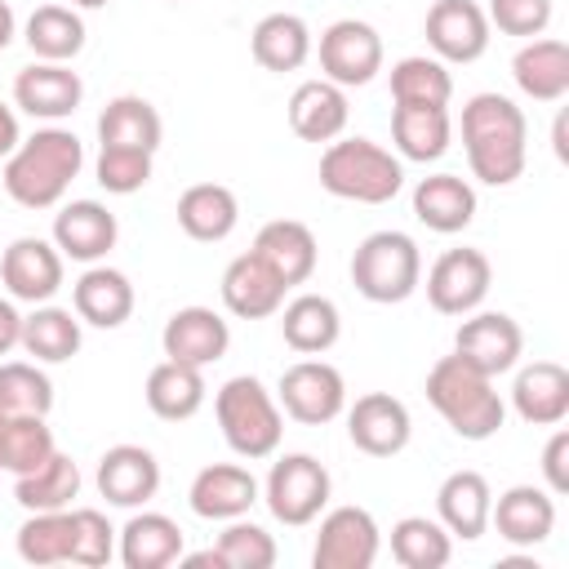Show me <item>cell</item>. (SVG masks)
Wrapping results in <instances>:
<instances>
[{"instance_id":"obj_1","label":"cell","mask_w":569,"mask_h":569,"mask_svg":"<svg viewBox=\"0 0 569 569\" xmlns=\"http://www.w3.org/2000/svg\"><path fill=\"white\" fill-rule=\"evenodd\" d=\"M462 147L467 164L485 187H511L529 160L525 111L507 93H476L462 107Z\"/></svg>"},{"instance_id":"obj_2","label":"cell","mask_w":569,"mask_h":569,"mask_svg":"<svg viewBox=\"0 0 569 569\" xmlns=\"http://www.w3.org/2000/svg\"><path fill=\"white\" fill-rule=\"evenodd\" d=\"M80 169H84V142L62 124H44L18 142V151L4 160L0 182L9 200L22 209H58Z\"/></svg>"},{"instance_id":"obj_3","label":"cell","mask_w":569,"mask_h":569,"mask_svg":"<svg viewBox=\"0 0 569 569\" xmlns=\"http://www.w3.org/2000/svg\"><path fill=\"white\" fill-rule=\"evenodd\" d=\"M427 400L436 405V413L462 440H489L507 422V405H502L493 378L480 373V369H471L458 351L453 356H440L427 369Z\"/></svg>"},{"instance_id":"obj_4","label":"cell","mask_w":569,"mask_h":569,"mask_svg":"<svg viewBox=\"0 0 569 569\" xmlns=\"http://www.w3.org/2000/svg\"><path fill=\"white\" fill-rule=\"evenodd\" d=\"M320 187L338 200L387 204L405 187V164L373 138H333L320 151Z\"/></svg>"},{"instance_id":"obj_5","label":"cell","mask_w":569,"mask_h":569,"mask_svg":"<svg viewBox=\"0 0 569 569\" xmlns=\"http://www.w3.org/2000/svg\"><path fill=\"white\" fill-rule=\"evenodd\" d=\"M213 418L222 427V440L236 458H271L280 449V436H284V413H280V400L253 378V373H236L218 387L213 396Z\"/></svg>"},{"instance_id":"obj_6","label":"cell","mask_w":569,"mask_h":569,"mask_svg":"<svg viewBox=\"0 0 569 569\" xmlns=\"http://www.w3.org/2000/svg\"><path fill=\"white\" fill-rule=\"evenodd\" d=\"M351 284L369 302H405L422 284V253L405 231H369L351 253Z\"/></svg>"},{"instance_id":"obj_7","label":"cell","mask_w":569,"mask_h":569,"mask_svg":"<svg viewBox=\"0 0 569 569\" xmlns=\"http://www.w3.org/2000/svg\"><path fill=\"white\" fill-rule=\"evenodd\" d=\"M329 489H333V480H329V471H325L320 458H311V453H284V458L271 462V471L262 480V502H267V511L280 525L302 529V525L320 520V511L329 507Z\"/></svg>"},{"instance_id":"obj_8","label":"cell","mask_w":569,"mask_h":569,"mask_svg":"<svg viewBox=\"0 0 569 569\" xmlns=\"http://www.w3.org/2000/svg\"><path fill=\"white\" fill-rule=\"evenodd\" d=\"M276 400H280V409H284L293 422H302V427H325V422H333V418L347 409V382H342V373H338L329 360L302 356V360H293V365L280 373Z\"/></svg>"},{"instance_id":"obj_9","label":"cell","mask_w":569,"mask_h":569,"mask_svg":"<svg viewBox=\"0 0 569 569\" xmlns=\"http://www.w3.org/2000/svg\"><path fill=\"white\" fill-rule=\"evenodd\" d=\"M378 547H382V529H378L373 511L347 502V507H333L320 516L311 565L316 569H369L378 560Z\"/></svg>"},{"instance_id":"obj_10","label":"cell","mask_w":569,"mask_h":569,"mask_svg":"<svg viewBox=\"0 0 569 569\" xmlns=\"http://www.w3.org/2000/svg\"><path fill=\"white\" fill-rule=\"evenodd\" d=\"M489 284H493V267L480 249L471 244L445 249L427 271V302L440 316H467L489 298Z\"/></svg>"},{"instance_id":"obj_11","label":"cell","mask_w":569,"mask_h":569,"mask_svg":"<svg viewBox=\"0 0 569 569\" xmlns=\"http://www.w3.org/2000/svg\"><path fill=\"white\" fill-rule=\"evenodd\" d=\"M320 71L325 80L356 89L382 71V36L360 18H338L320 31Z\"/></svg>"},{"instance_id":"obj_12","label":"cell","mask_w":569,"mask_h":569,"mask_svg":"<svg viewBox=\"0 0 569 569\" xmlns=\"http://www.w3.org/2000/svg\"><path fill=\"white\" fill-rule=\"evenodd\" d=\"M453 351H458L471 369L498 378V373H507V369L520 365L525 333H520V325H516L507 311H480V307H476V311L462 316V325H458V333H453Z\"/></svg>"},{"instance_id":"obj_13","label":"cell","mask_w":569,"mask_h":569,"mask_svg":"<svg viewBox=\"0 0 569 569\" xmlns=\"http://www.w3.org/2000/svg\"><path fill=\"white\" fill-rule=\"evenodd\" d=\"M422 36L431 44V58L476 62L489 49V18L476 0H436L422 18Z\"/></svg>"},{"instance_id":"obj_14","label":"cell","mask_w":569,"mask_h":569,"mask_svg":"<svg viewBox=\"0 0 569 569\" xmlns=\"http://www.w3.org/2000/svg\"><path fill=\"white\" fill-rule=\"evenodd\" d=\"M0 280L9 289L13 302H49L62 289V253L53 240L40 236H18L4 253H0Z\"/></svg>"},{"instance_id":"obj_15","label":"cell","mask_w":569,"mask_h":569,"mask_svg":"<svg viewBox=\"0 0 569 569\" xmlns=\"http://www.w3.org/2000/svg\"><path fill=\"white\" fill-rule=\"evenodd\" d=\"M347 436L369 458H396L413 436V418L391 391H365L347 409Z\"/></svg>"},{"instance_id":"obj_16","label":"cell","mask_w":569,"mask_h":569,"mask_svg":"<svg viewBox=\"0 0 569 569\" xmlns=\"http://www.w3.org/2000/svg\"><path fill=\"white\" fill-rule=\"evenodd\" d=\"M489 525L498 529V538L507 547L533 551L556 529V493H547L542 485H511V489H502L493 498Z\"/></svg>"},{"instance_id":"obj_17","label":"cell","mask_w":569,"mask_h":569,"mask_svg":"<svg viewBox=\"0 0 569 569\" xmlns=\"http://www.w3.org/2000/svg\"><path fill=\"white\" fill-rule=\"evenodd\" d=\"M289 284L276 276V267L262 253H236L222 271V307L240 320H267L284 307Z\"/></svg>"},{"instance_id":"obj_18","label":"cell","mask_w":569,"mask_h":569,"mask_svg":"<svg viewBox=\"0 0 569 569\" xmlns=\"http://www.w3.org/2000/svg\"><path fill=\"white\" fill-rule=\"evenodd\" d=\"M98 493L111 502V507H124V511H138L156 498L160 489V462L151 449L142 445H111L102 458H98Z\"/></svg>"},{"instance_id":"obj_19","label":"cell","mask_w":569,"mask_h":569,"mask_svg":"<svg viewBox=\"0 0 569 569\" xmlns=\"http://www.w3.org/2000/svg\"><path fill=\"white\" fill-rule=\"evenodd\" d=\"M262 498L258 480L249 467L240 462H209L196 471L191 489H187V502L200 520H236V516H249L253 502Z\"/></svg>"},{"instance_id":"obj_20","label":"cell","mask_w":569,"mask_h":569,"mask_svg":"<svg viewBox=\"0 0 569 569\" xmlns=\"http://www.w3.org/2000/svg\"><path fill=\"white\" fill-rule=\"evenodd\" d=\"M84 98V80L67 67V62H31L18 71L13 80V102L31 116V120H67Z\"/></svg>"},{"instance_id":"obj_21","label":"cell","mask_w":569,"mask_h":569,"mask_svg":"<svg viewBox=\"0 0 569 569\" xmlns=\"http://www.w3.org/2000/svg\"><path fill=\"white\" fill-rule=\"evenodd\" d=\"M160 347H164L169 360H182V365L204 369V365H213V360L227 356L231 329H227V320L213 307H178L164 320V329H160Z\"/></svg>"},{"instance_id":"obj_22","label":"cell","mask_w":569,"mask_h":569,"mask_svg":"<svg viewBox=\"0 0 569 569\" xmlns=\"http://www.w3.org/2000/svg\"><path fill=\"white\" fill-rule=\"evenodd\" d=\"M116 236H120V222L98 200H71L53 213V244H58L62 258L102 262L116 249Z\"/></svg>"},{"instance_id":"obj_23","label":"cell","mask_w":569,"mask_h":569,"mask_svg":"<svg viewBox=\"0 0 569 569\" xmlns=\"http://www.w3.org/2000/svg\"><path fill=\"white\" fill-rule=\"evenodd\" d=\"M133 302L138 293L129 276L102 262H89V271H80V280L71 284V311L80 316V325H93V329H120L133 316Z\"/></svg>"},{"instance_id":"obj_24","label":"cell","mask_w":569,"mask_h":569,"mask_svg":"<svg viewBox=\"0 0 569 569\" xmlns=\"http://www.w3.org/2000/svg\"><path fill=\"white\" fill-rule=\"evenodd\" d=\"M511 409L529 427H556L569 418V369L556 360H533L520 365L511 382Z\"/></svg>"},{"instance_id":"obj_25","label":"cell","mask_w":569,"mask_h":569,"mask_svg":"<svg viewBox=\"0 0 569 569\" xmlns=\"http://www.w3.org/2000/svg\"><path fill=\"white\" fill-rule=\"evenodd\" d=\"M489 507H493V489L480 471H449L436 489V520L462 538V542H476L485 529H489Z\"/></svg>"},{"instance_id":"obj_26","label":"cell","mask_w":569,"mask_h":569,"mask_svg":"<svg viewBox=\"0 0 569 569\" xmlns=\"http://www.w3.org/2000/svg\"><path fill=\"white\" fill-rule=\"evenodd\" d=\"M187 538L178 529V520H169L164 511H133L120 529L116 556L124 569H169L178 565Z\"/></svg>"},{"instance_id":"obj_27","label":"cell","mask_w":569,"mask_h":569,"mask_svg":"<svg viewBox=\"0 0 569 569\" xmlns=\"http://www.w3.org/2000/svg\"><path fill=\"white\" fill-rule=\"evenodd\" d=\"M511 80L533 102H560L569 93V44L556 36H533L511 58Z\"/></svg>"},{"instance_id":"obj_28","label":"cell","mask_w":569,"mask_h":569,"mask_svg":"<svg viewBox=\"0 0 569 569\" xmlns=\"http://www.w3.org/2000/svg\"><path fill=\"white\" fill-rule=\"evenodd\" d=\"M351 120V107H347V89L333 84V80H302L289 98V129L302 138V142H333L342 138Z\"/></svg>"},{"instance_id":"obj_29","label":"cell","mask_w":569,"mask_h":569,"mask_svg":"<svg viewBox=\"0 0 569 569\" xmlns=\"http://www.w3.org/2000/svg\"><path fill=\"white\" fill-rule=\"evenodd\" d=\"M253 253H262L276 276L293 289V284H307L311 271H316V258H320V244H316V231L298 218H271L258 227L253 236Z\"/></svg>"},{"instance_id":"obj_30","label":"cell","mask_w":569,"mask_h":569,"mask_svg":"<svg viewBox=\"0 0 569 569\" xmlns=\"http://www.w3.org/2000/svg\"><path fill=\"white\" fill-rule=\"evenodd\" d=\"M413 218L427 231H440V236L467 231L471 218H476V187L467 178H458V173L418 178V187H413Z\"/></svg>"},{"instance_id":"obj_31","label":"cell","mask_w":569,"mask_h":569,"mask_svg":"<svg viewBox=\"0 0 569 569\" xmlns=\"http://www.w3.org/2000/svg\"><path fill=\"white\" fill-rule=\"evenodd\" d=\"M449 138H453L449 107H413V102L391 107V142H396L400 160L431 164L449 151Z\"/></svg>"},{"instance_id":"obj_32","label":"cell","mask_w":569,"mask_h":569,"mask_svg":"<svg viewBox=\"0 0 569 569\" xmlns=\"http://www.w3.org/2000/svg\"><path fill=\"white\" fill-rule=\"evenodd\" d=\"M236 222H240V200L222 182H196L178 196V227L200 244L227 240L236 231Z\"/></svg>"},{"instance_id":"obj_33","label":"cell","mask_w":569,"mask_h":569,"mask_svg":"<svg viewBox=\"0 0 569 569\" xmlns=\"http://www.w3.org/2000/svg\"><path fill=\"white\" fill-rule=\"evenodd\" d=\"M280 333L298 356H325L342 338L338 302L325 293H298L293 302L280 307Z\"/></svg>"},{"instance_id":"obj_34","label":"cell","mask_w":569,"mask_h":569,"mask_svg":"<svg viewBox=\"0 0 569 569\" xmlns=\"http://www.w3.org/2000/svg\"><path fill=\"white\" fill-rule=\"evenodd\" d=\"M204 391H209L204 387V369L182 365V360H169V356L147 373V387H142L147 409L156 418H164V422H187L191 413H200Z\"/></svg>"},{"instance_id":"obj_35","label":"cell","mask_w":569,"mask_h":569,"mask_svg":"<svg viewBox=\"0 0 569 569\" xmlns=\"http://www.w3.org/2000/svg\"><path fill=\"white\" fill-rule=\"evenodd\" d=\"M249 49L262 71H280V76L298 71L311 58V27L298 13H267V18H258Z\"/></svg>"},{"instance_id":"obj_36","label":"cell","mask_w":569,"mask_h":569,"mask_svg":"<svg viewBox=\"0 0 569 569\" xmlns=\"http://www.w3.org/2000/svg\"><path fill=\"white\" fill-rule=\"evenodd\" d=\"M164 138V124H160V111L138 98V93H120L102 107L98 116V147H138V151H151L160 147Z\"/></svg>"},{"instance_id":"obj_37","label":"cell","mask_w":569,"mask_h":569,"mask_svg":"<svg viewBox=\"0 0 569 569\" xmlns=\"http://www.w3.org/2000/svg\"><path fill=\"white\" fill-rule=\"evenodd\" d=\"M80 493V467L71 453L53 449L36 471L13 476V502L22 511H62Z\"/></svg>"},{"instance_id":"obj_38","label":"cell","mask_w":569,"mask_h":569,"mask_svg":"<svg viewBox=\"0 0 569 569\" xmlns=\"http://www.w3.org/2000/svg\"><path fill=\"white\" fill-rule=\"evenodd\" d=\"M18 347L27 356H36L40 365H62L80 351V316L67 307H49L40 302L31 316H22V338Z\"/></svg>"},{"instance_id":"obj_39","label":"cell","mask_w":569,"mask_h":569,"mask_svg":"<svg viewBox=\"0 0 569 569\" xmlns=\"http://www.w3.org/2000/svg\"><path fill=\"white\" fill-rule=\"evenodd\" d=\"M22 40L40 62H71L84 49V18L71 4H40L27 18Z\"/></svg>"},{"instance_id":"obj_40","label":"cell","mask_w":569,"mask_h":569,"mask_svg":"<svg viewBox=\"0 0 569 569\" xmlns=\"http://www.w3.org/2000/svg\"><path fill=\"white\" fill-rule=\"evenodd\" d=\"M391 556L405 569H445L453 556V533L431 516H405L391 525Z\"/></svg>"},{"instance_id":"obj_41","label":"cell","mask_w":569,"mask_h":569,"mask_svg":"<svg viewBox=\"0 0 569 569\" xmlns=\"http://www.w3.org/2000/svg\"><path fill=\"white\" fill-rule=\"evenodd\" d=\"M391 98L396 102H413V107H449V98H453L449 62H440L431 53L400 58L391 67Z\"/></svg>"},{"instance_id":"obj_42","label":"cell","mask_w":569,"mask_h":569,"mask_svg":"<svg viewBox=\"0 0 569 569\" xmlns=\"http://www.w3.org/2000/svg\"><path fill=\"white\" fill-rule=\"evenodd\" d=\"M18 556L27 565H71V507L62 511H27L18 538Z\"/></svg>"},{"instance_id":"obj_43","label":"cell","mask_w":569,"mask_h":569,"mask_svg":"<svg viewBox=\"0 0 569 569\" xmlns=\"http://www.w3.org/2000/svg\"><path fill=\"white\" fill-rule=\"evenodd\" d=\"M53 409V382L40 360H0V413H40Z\"/></svg>"},{"instance_id":"obj_44","label":"cell","mask_w":569,"mask_h":569,"mask_svg":"<svg viewBox=\"0 0 569 569\" xmlns=\"http://www.w3.org/2000/svg\"><path fill=\"white\" fill-rule=\"evenodd\" d=\"M213 547H218L227 569H271L276 565V538L262 525L244 520V516L227 520V529L218 533Z\"/></svg>"},{"instance_id":"obj_45","label":"cell","mask_w":569,"mask_h":569,"mask_svg":"<svg viewBox=\"0 0 569 569\" xmlns=\"http://www.w3.org/2000/svg\"><path fill=\"white\" fill-rule=\"evenodd\" d=\"M93 173H98V187L107 196H133V191H142L151 182V151H138V147H98Z\"/></svg>"},{"instance_id":"obj_46","label":"cell","mask_w":569,"mask_h":569,"mask_svg":"<svg viewBox=\"0 0 569 569\" xmlns=\"http://www.w3.org/2000/svg\"><path fill=\"white\" fill-rule=\"evenodd\" d=\"M116 556V529L98 507H71V565L102 569Z\"/></svg>"},{"instance_id":"obj_47","label":"cell","mask_w":569,"mask_h":569,"mask_svg":"<svg viewBox=\"0 0 569 569\" xmlns=\"http://www.w3.org/2000/svg\"><path fill=\"white\" fill-rule=\"evenodd\" d=\"M551 13H556L551 0H489L485 9L489 27H498L502 36H520V40L542 36L551 27Z\"/></svg>"},{"instance_id":"obj_48","label":"cell","mask_w":569,"mask_h":569,"mask_svg":"<svg viewBox=\"0 0 569 569\" xmlns=\"http://www.w3.org/2000/svg\"><path fill=\"white\" fill-rule=\"evenodd\" d=\"M542 480H547V493H569V431L556 422L551 440L542 445Z\"/></svg>"},{"instance_id":"obj_49","label":"cell","mask_w":569,"mask_h":569,"mask_svg":"<svg viewBox=\"0 0 569 569\" xmlns=\"http://www.w3.org/2000/svg\"><path fill=\"white\" fill-rule=\"evenodd\" d=\"M22 338V311L13 307V298H0V356H9Z\"/></svg>"},{"instance_id":"obj_50","label":"cell","mask_w":569,"mask_h":569,"mask_svg":"<svg viewBox=\"0 0 569 569\" xmlns=\"http://www.w3.org/2000/svg\"><path fill=\"white\" fill-rule=\"evenodd\" d=\"M18 142H22L18 116H13V107H4V102H0V160H9V156L18 151Z\"/></svg>"},{"instance_id":"obj_51","label":"cell","mask_w":569,"mask_h":569,"mask_svg":"<svg viewBox=\"0 0 569 569\" xmlns=\"http://www.w3.org/2000/svg\"><path fill=\"white\" fill-rule=\"evenodd\" d=\"M178 565H182V569H209V565H213V569H227L222 556H218V547H204V551H191V556L182 551Z\"/></svg>"},{"instance_id":"obj_52","label":"cell","mask_w":569,"mask_h":569,"mask_svg":"<svg viewBox=\"0 0 569 569\" xmlns=\"http://www.w3.org/2000/svg\"><path fill=\"white\" fill-rule=\"evenodd\" d=\"M18 36V18L9 9V0H0V49H9V40Z\"/></svg>"},{"instance_id":"obj_53","label":"cell","mask_w":569,"mask_h":569,"mask_svg":"<svg viewBox=\"0 0 569 569\" xmlns=\"http://www.w3.org/2000/svg\"><path fill=\"white\" fill-rule=\"evenodd\" d=\"M4 427H9V413H0V471H4Z\"/></svg>"},{"instance_id":"obj_54","label":"cell","mask_w":569,"mask_h":569,"mask_svg":"<svg viewBox=\"0 0 569 569\" xmlns=\"http://www.w3.org/2000/svg\"><path fill=\"white\" fill-rule=\"evenodd\" d=\"M102 4H111V0H71V9H102Z\"/></svg>"},{"instance_id":"obj_55","label":"cell","mask_w":569,"mask_h":569,"mask_svg":"<svg viewBox=\"0 0 569 569\" xmlns=\"http://www.w3.org/2000/svg\"><path fill=\"white\" fill-rule=\"evenodd\" d=\"M169 4H178V0H169Z\"/></svg>"}]
</instances>
